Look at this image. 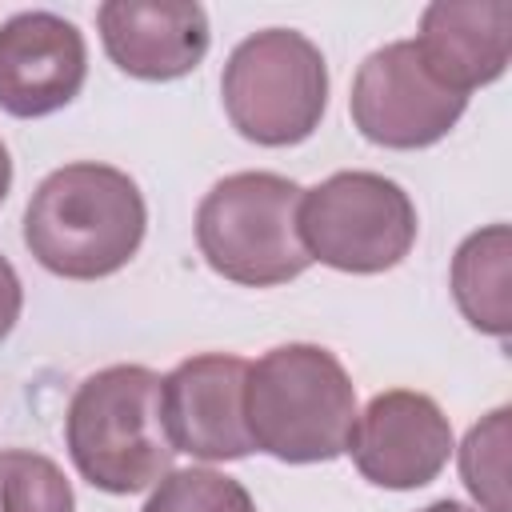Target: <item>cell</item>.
<instances>
[{
  "label": "cell",
  "instance_id": "8fae6325",
  "mask_svg": "<svg viewBox=\"0 0 512 512\" xmlns=\"http://www.w3.org/2000/svg\"><path fill=\"white\" fill-rule=\"evenodd\" d=\"M96 28L108 60L136 80H180L208 52V12L192 0H108Z\"/></svg>",
  "mask_w": 512,
  "mask_h": 512
},
{
  "label": "cell",
  "instance_id": "4fadbf2b",
  "mask_svg": "<svg viewBox=\"0 0 512 512\" xmlns=\"http://www.w3.org/2000/svg\"><path fill=\"white\" fill-rule=\"evenodd\" d=\"M508 260H512V232L508 224H488L472 232L452 256V296L464 320L496 340L512 332V304H508Z\"/></svg>",
  "mask_w": 512,
  "mask_h": 512
},
{
  "label": "cell",
  "instance_id": "6da1fadb",
  "mask_svg": "<svg viewBox=\"0 0 512 512\" xmlns=\"http://www.w3.org/2000/svg\"><path fill=\"white\" fill-rule=\"evenodd\" d=\"M148 228L136 180L112 164L76 160L40 180L24 208V244L52 276L100 280L120 272Z\"/></svg>",
  "mask_w": 512,
  "mask_h": 512
},
{
  "label": "cell",
  "instance_id": "7c38bea8",
  "mask_svg": "<svg viewBox=\"0 0 512 512\" xmlns=\"http://www.w3.org/2000/svg\"><path fill=\"white\" fill-rule=\"evenodd\" d=\"M416 56L452 92L468 96L504 76L512 56L508 0H432L420 12Z\"/></svg>",
  "mask_w": 512,
  "mask_h": 512
},
{
  "label": "cell",
  "instance_id": "2e32d148",
  "mask_svg": "<svg viewBox=\"0 0 512 512\" xmlns=\"http://www.w3.org/2000/svg\"><path fill=\"white\" fill-rule=\"evenodd\" d=\"M140 512H256L248 488L216 468H172Z\"/></svg>",
  "mask_w": 512,
  "mask_h": 512
},
{
  "label": "cell",
  "instance_id": "e0dca14e",
  "mask_svg": "<svg viewBox=\"0 0 512 512\" xmlns=\"http://www.w3.org/2000/svg\"><path fill=\"white\" fill-rule=\"evenodd\" d=\"M20 308H24V288H20V276L16 268L0 256V340L16 328L20 320Z\"/></svg>",
  "mask_w": 512,
  "mask_h": 512
},
{
  "label": "cell",
  "instance_id": "9c48e42d",
  "mask_svg": "<svg viewBox=\"0 0 512 512\" xmlns=\"http://www.w3.org/2000/svg\"><path fill=\"white\" fill-rule=\"evenodd\" d=\"M348 452L360 476L376 488H424L444 472L452 456V424L432 396L388 388L376 392L356 416Z\"/></svg>",
  "mask_w": 512,
  "mask_h": 512
},
{
  "label": "cell",
  "instance_id": "ac0fdd59",
  "mask_svg": "<svg viewBox=\"0 0 512 512\" xmlns=\"http://www.w3.org/2000/svg\"><path fill=\"white\" fill-rule=\"evenodd\" d=\"M8 188H12V160H8V148H4V140H0V204H4Z\"/></svg>",
  "mask_w": 512,
  "mask_h": 512
},
{
  "label": "cell",
  "instance_id": "7a4b0ae2",
  "mask_svg": "<svg viewBox=\"0 0 512 512\" xmlns=\"http://www.w3.org/2000/svg\"><path fill=\"white\" fill-rule=\"evenodd\" d=\"M356 384L320 344H280L248 364L244 424L252 448L284 464H320L348 452Z\"/></svg>",
  "mask_w": 512,
  "mask_h": 512
},
{
  "label": "cell",
  "instance_id": "d6986e66",
  "mask_svg": "<svg viewBox=\"0 0 512 512\" xmlns=\"http://www.w3.org/2000/svg\"><path fill=\"white\" fill-rule=\"evenodd\" d=\"M420 512H476V508H468V504H460V500H436V504H428V508H420Z\"/></svg>",
  "mask_w": 512,
  "mask_h": 512
},
{
  "label": "cell",
  "instance_id": "277c9868",
  "mask_svg": "<svg viewBox=\"0 0 512 512\" xmlns=\"http://www.w3.org/2000/svg\"><path fill=\"white\" fill-rule=\"evenodd\" d=\"M300 184L276 172H232L196 208V244L208 268L244 288L296 280L312 256L296 232Z\"/></svg>",
  "mask_w": 512,
  "mask_h": 512
},
{
  "label": "cell",
  "instance_id": "9a60e30c",
  "mask_svg": "<svg viewBox=\"0 0 512 512\" xmlns=\"http://www.w3.org/2000/svg\"><path fill=\"white\" fill-rule=\"evenodd\" d=\"M76 496L56 460L4 448L0 452V512H72Z\"/></svg>",
  "mask_w": 512,
  "mask_h": 512
},
{
  "label": "cell",
  "instance_id": "3957f363",
  "mask_svg": "<svg viewBox=\"0 0 512 512\" xmlns=\"http://www.w3.org/2000/svg\"><path fill=\"white\" fill-rule=\"evenodd\" d=\"M76 472L112 496L152 488L172 472V444L160 420V376L144 364H112L76 384L64 416Z\"/></svg>",
  "mask_w": 512,
  "mask_h": 512
},
{
  "label": "cell",
  "instance_id": "5b68a950",
  "mask_svg": "<svg viewBox=\"0 0 512 512\" xmlns=\"http://www.w3.org/2000/svg\"><path fill=\"white\" fill-rule=\"evenodd\" d=\"M220 96L244 140L288 148L320 128L328 108V64L304 32L264 28L232 48Z\"/></svg>",
  "mask_w": 512,
  "mask_h": 512
},
{
  "label": "cell",
  "instance_id": "30bf717a",
  "mask_svg": "<svg viewBox=\"0 0 512 512\" xmlns=\"http://www.w3.org/2000/svg\"><path fill=\"white\" fill-rule=\"evenodd\" d=\"M88 76V48L56 12H16L0 24V108L32 120L72 104Z\"/></svg>",
  "mask_w": 512,
  "mask_h": 512
},
{
  "label": "cell",
  "instance_id": "ba28073f",
  "mask_svg": "<svg viewBox=\"0 0 512 512\" xmlns=\"http://www.w3.org/2000/svg\"><path fill=\"white\" fill-rule=\"evenodd\" d=\"M248 360L232 352H200L160 376V420L172 452L196 460H240L252 452L244 424Z\"/></svg>",
  "mask_w": 512,
  "mask_h": 512
},
{
  "label": "cell",
  "instance_id": "5bb4252c",
  "mask_svg": "<svg viewBox=\"0 0 512 512\" xmlns=\"http://www.w3.org/2000/svg\"><path fill=\"white\" fill-rule=\"evenodd\" d=\"M508 416L512 408L488 412L468 428L460 444V480L484 512H512L508 500Z\"/></svg>",
  "mask_w": 512,
  "mask_h": 512
},
{
  "label": "cell",
  "instance_id": "8992f818",
  "mask_svg": "<svg viewBox=\"0 0 512 512\" xmlns=\"http://www.w3.org/2000/svg\"><path fill=\"white\" fill-rule=\"evenodd\" d=\"M296 232L312 260L336 272L376 276L412 252L416 204L380 172H336L300 192Z\"/></svg>",
  "mask_w": 512,
  "mask_h": 512
},
{
  "label": "cell",
  "instance_id": "52a82bcc",
  "mask_svg": "<svg viewBox=\"0 0 512 512\" xmlns=\"http://www.w3.org/2000/svg\"><path fill=\"white\" fill-rule=\"evenodd\" d=\"M348 108L364 140L412 152L444 140L464 116L468 96L444 88L424 68L412 40H392L360 64Z\"/></svg>",
  "mask_w": 512,
  "mask_h": 512
}]
</instances>
